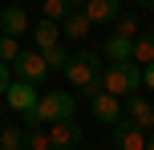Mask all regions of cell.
Masks as SVG:
<instances>
[{
    "label": "cell",
    "mask_w": 154,
    "mask_h": 150,
    "mask_svg": "<svg viewBox=\"0 0 154 150\" xmlns=\"http://www.w3.org/2000/svg\"><path fill=\"white\" fill-rule=\"evenodd\" d=\"M73 4H81V8H85V4H89V0H73Z\"/></svg>",
    "instance_id": "cell-25"
},
{
    "label": "cell",
    "mask_w": 154,
    "mask_h": 150,
    "mask_svg": "<svg viewBox=\"0 0 154 150\" xmlns=\"http://www.w3.org/2000/svg\"><path fill=\"white\" fill-rule=\"evenodd\" d=\"M24 146H29V150H53L49 134H41V130H29V134H24Z\"/></svg>",
    "instance_id": "cell-20"
},
{
    "label": "cell",
    "mask_w": 154,
    "mask_h": 150,
    "mask_svg": "<svg viewBox=\"0 0 154 150\" xmlns=\"http://www.w3.org/2000/svg\"><path fill=\"white\" fill-rule=\"evenodd\" d=\"M49 77V65L37 49H20V57L12 61V81H29V85H41Z\"/></svg>",
    "instance_id": "cell-4"
},
{
    "label": "cell",
    "mask_w": 154,
    "mask_h": 150,
    "mask_svg": "<svg viewBox=\"0 0 154 150\" xmlns=\"http://www.w3.org/2000/svg\"><path fill=\"white\" fill-rule=\"evenodd\" d=\"M32 24H29V16H24V8L20 4H8L4 12H0V32H8V37H24Z\"/></svg>",
    "instance_id": "cell-10"
},
{
    "label": "cell",
    "mask_w": 154,
    "mask_h": 150,
    "mask_svg": "<svg viewBox=\"0 0 154 150\" xmlns=\"http://www.w3.org/2000/svg\"><path fill=\"white\" fill-rule=\"evenodd\" d=\"M81 12L89 16V24H106V20H118L122 16V0H89Z\"/></svg>",
    "instance_id": "cell-11"
},
{
    "label": "cell",
    "mask_w": 154,
    "mask_h": 150,
    "mask_svg": "<svg viewBox=\"0 0 154 150\" xmlns=\"http://www.w3.org/2000/svg\"><path fill=\"white\" fill-rule=\"evenodd\" d=\"M8 85H12V65H4V61H0V97L8 93Z\"/></svg>",
    "instance_id": "cell-21"
},
{
    "label": "cell",
    "mask_w": 154,
    "mask_h": 150,
    "mask_svg": "<svg viewBox=\"0 0 154 150\" xmlns=\"http://www.w3.org/2000/svg\"><path fill=\"white\" fill-rule=\"evenodd\" d=\"M101 57H109L114 65L134 61V41H126V37H109L106 45H101Z\"/></svg>",
    "instance_id": "cell-12"
},
{
    "label": "cell",
    "mask_w": 154,
    "mask_h": 150,
    "mask_svg": "<svg viewBox=\"0 0 154 150\" xmlns=\"http://www.w3.org/2000/svg\"><path fill=\"white\" fill-rule=\"evenodd\" d=\"M114 142H118V150H146V134H142L130 118H122L114 126Z\"/></svg>",
    "instance_id": "cell-8"
},
{
    "label": "cell",
    "mask_w": 154,
    "mask_h": 150,
    "mask_svg": "<svg viewBox=\"0 0 154 150\" xmlns=\"http://www.w3.org/2000/svg\"><path fill=\"white\" fill-rule=\"evenodd\" d=\"M134 65L138 69L154 65V32H138V41H134Z\"/></svg>",
    "instance_id": "cell-15"
},
{
    "label": "cell",
    "mask_w": 154,
    "mask_h": 150,
    "mask_svg": "<svg viewBox=\"0 0 154 150\" xmlns=\"http://www.w3.org/2000/svg\"><path fill=\"white\" fill-rule=\"evenodd\" d=\"M138 85H142V69L134 61H126V65H109L106 73H101V89L106 93H114V97H134L138 93Z\"/></svg>",
    "instance_id": "cell-3"
},
{
    "label": "cell",
    "mask_w": 154,
    "mask_h": 150,
    "mask_svg": "<svg viewBox=\"0 0 154 150\" xmlns=\"http://www.w3.org/2000/svg\"><path fill=\"white\" fill-rule=\"evenodd\" d=\"M65 77L93 102V97L101 93V53H93V49H77V53H69Z\"/></svg>",
    "instance_id": "cell-1"
},
{
    "label": "cell",
    "mask_w": 154,
    "mask_h": 150,
    "mask_svg": "<svg viewBox=\"0 0 154 150\" xmlns=\"http://www.w3.org/2000/svg\"><path fill=\"white\" fill-rule=\"evenodd\" d=\"M49 142H53V150H77L81 126H77V122H57V126L49 130Z\"/></svg>",
    "instance_id": "cell-9"
},
{
    "label": "cell",
    "mask_w": 154,
    "mask_h": 150,
    "mask_svg": "<svg viewBox=\"0 0 154 150\" xmlns=\"http://www.w3.org/2000/svg\"><path fill=\"white\" fill-rule=\"evenodd\" d=\"M126 118L134 122V126L142 130V134H146V130H154V106L146 102V97H126Z\"/></svg>",
    "instance_id": "cell-7"
},
{
    "label": "cell",
    "mask_w": 154,
    "mask_h": 150,
    "mask_svg": "<svg viewBox=\"0 0 154 150\" xmlns=\"http://www.w3.org/2000/svg\"><path fill=\"white\" fill-rule=\"evenodd\" d=\"M12 4H20V0H12Z\"/></svg>",
    "instance_id": "cell-26"
},
{
    "label": "cell",
    "mask_w": 154,
    "mask_h": 150,
    "mask_svg": "<svg viewBox=\"0 0 154 150\" xmlns=\"http://www.w3.org/2000/svg\"><path fill=\"white\" fill-rule=\"evenodd\" d=\"M138 4H142V8H150V12H154V0H138Z\"/></svg>",
    "instance_id": "cell-23"
},
{
    "label": "cell",
    "mask_w": 154,
    "mask_h": 150,
    "mask_svg": "<svg viewBox=\"0 0 154 150\" xmlns=\"http://www.w3.org/2000/svg\"><path fill=\"white\" fill-rule=\"evenodd\" d=\"M32 41H37V53L41 49H53V45H61V29L53 20H37L32 24Z\"/></svg>",
    "instance_id": "cell-13"
},
{
    "label": "cell",
    "mask_w": 154,
    "mask_h": 150,
    "mask_svg": "<svg viewBox=\"0 0 154 150\" xmlns=\"http://www.w3.org/2000/svg\"><path fill=\"white\" fill-rule=\"evenodd\" d=\"M142 85L154 89V65H146V69H142Z\"/></svg>",
    "instance_id": "cell-22"
},
{
    "label": "cell",
    "mask_w": 154,
    "mask_h": 150,
    "mask_svg": "<svg viewBox=\"0 0 154 150\" xmlns=\"http://www.w3.org/2000/svg\"><path fill=\"white\" fill-rule=\"evenodd\" d=\"M118 32H114V37H126V41H138V20H134V16L130 12H122V16H118Z\"/></svg>",
    "instance_id": "cell-18"
},
{
    "label": "cell",
    "mask_w": 154,
    "mask_h": 150,
    "mask_svg": "<svg viewBox=\"0 0 154 150\" xmlns=\"http://www.w3.org/2000/svg\"><path fill=\"white\" fill-rule=\"evenodd\" d=\"M89 110H93V118H97V122H109V126H118V122L126 118V106H122V97L106 93V89H101V93L89 102Z\"/></svg>",
    "instance_id": "cell-6"
},
{
    "label": "cell",
    "mask_w": 154,
    "mask_h": 150,
    "mask_svg": "<svg viewBox=\"0 0 154 150\" xmlns=\"http://www.w3.org/2000/svg\"><path fill=\"white\" fill-rule=\"evenodd\" d=\"M37 102H41V97H37V85H29V81H12L8 93H4V106L16 110V114H32Z\"/></svg>",
    "instance_id": "cell-5"
},
{
    "label": "cell",
    "mask_w": 154,
    "mask_h": 150,
    "mask_svg": "<svg viewBox=\"0 0 154 150\" xmlns=\"http://www.w3.org/2000/svg\"><path fill=\"white\" fill-rule=\"evenodd\" d=\"M69 12H77V4H73V0H45V20L61 24Z\"/></svg>",
    "instance_id": "cell-16"
},
{
    "label": "cell",
    "mask_w": 154,
    "mask_h": 150,
    "mask_svg": "<svg viewBox=\"0 0 154 150\" xmlns=\"http://www.w3.org/2000/svg\"><path fill=\"white\" fill-rule=\"evenodd\" d=\"M16 57H20V45H16V37L0 32V61H4V65H12Z\"/></svg>",
    "instance_id": "cell-19"
},
{
    "label": "cell",
    "mask_w": 154,
    "mask_h": 150,
    "mask_svg": "<svg viewBox=\"0 0 154 150\" xmlns=\"http://www.w3.org/2000/svg\"><path fill=\"white\" fill-rule=\"evenodd\" d=\"M89 29H93V24H89V16H85L81 8H77V12H69V16L61 20V32H65L69 41H81V37H85Z\"/></svg>",
    "instance_id": "cell-14"
},
{
    "label": "cell",
    "mask_w": 154,
    "mask_h": 150,
    "mask_svg": "<svg viewBox=\"0 0 154 150\" xmlns=\"http://www.w3.org/2000/svg\"><path fill=\"white\" fill-rule=\"evenodd\" d=\"M0 150H24V130L4 126V130H0Z\"/></svg>",
    "instance_id": "cell-17"
},
{
    "label": "cell",
    "mask_w": 154,
    "mask_h": 150,
    "mask_svg": "<svg viewBox=\"0 0 154 150\" xmlns=\"http://www.w3.org/2000/svg\"><path fill=\"white\" fill-rule=\"evenodd\" d=\"M146 150H154V138H146Z\"/></svg>",
    "instance_id": "cell-24"
},
{
    "label": "cell",
    "mask_w": 154,
    "mask_h": 150,
    "mask_svg": "<svg viewBox=\"0 0 154 150\" xmlns=\"http://www.w3.org/2000/svg\"><path fill=\"white\" fill-rule=\"evenodd\" d=\"M73 114H77L73 93H45V97L37 102V110L24 114V126H29V130H41V122L57 126V122H73Z\"/></svg>",
    "instance_id": "cell-2"
}]
</instances>
